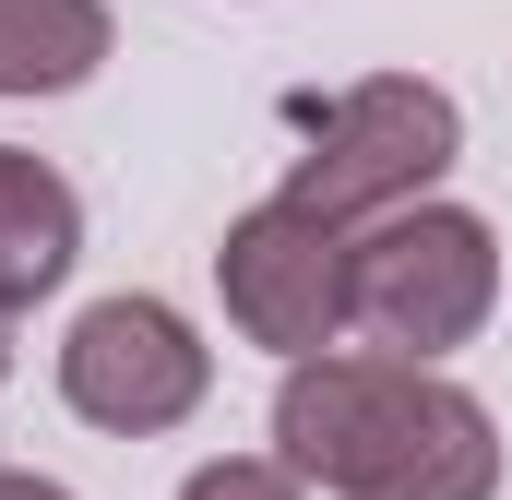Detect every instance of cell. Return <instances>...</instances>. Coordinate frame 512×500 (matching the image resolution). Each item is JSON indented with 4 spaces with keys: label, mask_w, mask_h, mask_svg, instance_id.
I'll use <instances>...</instances> for the list:
<instances>
[{
    "label": "cell",
    "mask_w": 512,
    "mask_h": 500,
    "mask_svg": "<svg viewBox=\"0 0 512 500\" xmlns=\"http://www.w3.org/2000/svg\"><path fill=\"white\" fill-rule=\"evenodd\" d=\"M274 453L334 500H501V417L429 358H382V346L286 358Z\"/></svg>",
    "instance_id": "obj_1"
},
{
    "label": "cell",
    "mask_w": 512,
    "mask_h": 500,
    "mask_svg": "<svg viewBox=\"0 0 512 500\" xmlns=\"http://www.w3.org/2000/svg\"><path fill=\"white\" fill-rule=\"evenodd\" d=\"M179 500H310V477H298L286 453H227V465H203Z\"/></svg>",
    "instance_id": "obj_8"
},
{
    "label": "cell",
    "mask_w": 512,
    "mask_h": 500,
    "mask_svg": "<svg viewBox=\"0 0 512 500\" xmlns=\"http://www.w3.org/2000/svg\"><path fill=\"white\" fill-rule=\"evenodd\" d=\"M215 286H227V322L251 346H274V358H322V346L358 334V310H346V227L310 215V203H286V191L227 227Z\"/></svg>",
    "instance_id": "obj_4"
},
{
    "label": "cell",
    "mask_w": 512,
    "mask_h": 500,
    "mask_svg": "<svg viewBox=\"0 0 512 500\" xmlns=\"http://www.w3.org/2000/svg\"><path fill=\"white\" fill-rule=\"evenodd\" d=\"M453 155H465V108H453L441 84H417V72H370V84H346V96L322 108L310 155L286 167V203H310V215H334V227H370L393 203L441 191Z\"/></svg>",
    "instance_id": "obj_3"
},
{
    "label": "cell",
    "mask_w": 512,
    "mask_h": 500,
    "mask_svg": "<svg viewBox=\"0 0 512 500\" xmlns=\"http://www.w3.org/2000/svg\"><path fill=\"white\" fill-rule=\"evenodd\" d=\"M108 60V0H0V96H72Z\"/></svg>",
    "instance_id": "obj_7"
},
{
    "label": "cell",
    "mask_w": 512,
    "mask_h": 500,
    "mask_svg": "<svg viewBox=\"0 0 512 500\" xmlns=\"http://www.w3.org/2000/svg\"><path fill=\"white\" fill-rule=\"evenodd\" d=\"M203 393H215V346L167 298H96L72 322V346H60V405L84 429H120V441L179 429Z\"/></svg>",
    "instance_id": "obj_5"
},
{
    "label": "cell",
    "mask_w": 512,
    "mask_h": 500,
    "mask_svg": "<svg viewBox=\"0 0 512 500\" xmlns=\"http://www.w3.org/2000/svg\"><path fill=\"white\" fill-rule=\"evenodd\" d=\"M0 500H72L60 477H24V465H0Z\"/></svg>",
    "instance_id": "obj_9"
},
{
    "label": "cell",
    "mask_w": 512,
    "mask_h": 500,
    "mask_svg": "<svg viewBox=\"0 0 512 500\" xmlns=\"http://www.w3.org/2000/svg\"><path fill=\"white\" fill-rule=\"evenodd\" d=\"M72 250H84V203H72V179H60L48 155L0 143V310H36V298L72 274Z\"/></svg>",
    "instance_id": "obj_6"
},
{
    "label": "cell",
    "mask_w": 512,
    "mask_h": 500,
    "mask_svg": "<svg viewBox=\"0 0 512 500\" xmlns=\"http://www.w3.org/2000/svg\"><path fill=\"white\" fill-rule=\"evenodd\" d=\"M346 310L382 358H453L501 310V239L465 203H393L346 239Z\"/></svg>",
    "instance_id": "obj_2"
},
{
    "label": "cell",
    "mask_w": 512,
    "mask_h": 500,
    "mask_svg": "<svg viewBox=\"0 0 512 500\" xmlns=\"http://www.w3.org/2000/svg\"><path fill=\"white\" fill-rule=\"evenodd\" d=\"M0 322H12V310H0ZM0 370H12V334H0Z\"/></svg>",
    "instance_id": "obj_10"
}]
</instances>
